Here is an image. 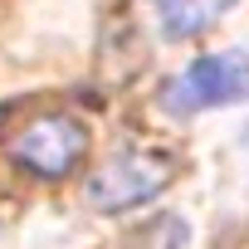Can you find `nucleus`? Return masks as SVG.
I'll return each mask as SVG.
<instances>
[{"mask_svg":"<svg viewBox=\"0 0 249 249\" xmlns=\"http://www.w3.org/2000/svg\"><path fill=\"white\" fill-rule=\"evenodd\" d=\"M230 5H234V0H157V10H161V30H166L171 39H191V35L210 30Z\"/></svg>","mask_w":249,"mask_h":249,"instance_id":"20e7f679","label":"nucleus"},{"mask_svg":"<svg viewBox=\"0 0 249 249\" xmlns=\"http://www.w3.org/2000/svg\"><path fill=\"white\" fill-rule=\"evenodd\" d=\"M249 98V59L244 54H205L196 59L181 78L166 83V107L171 112H200V107H230Z\"/></svg>","mask_w":249,"mask_h":249,"instance_id":"f03ea898","label":"nucleus"},{"mask_svg":"<svg viewBox=\"0 0 249 249\" xmlns=\"http://www.w3.org/2000/svg\"><path fill=\"white\" fill-rule=\"evenodd\" d=\"M83 157H88V132H83V122L69 117V112H44V117H35L30 127L15 137V161L25 171H35L39 181L69 176Z\"/></svg>","mask_w":249,"mask_h":249,"instance_id":"7ed1b4c3","label":"nucleus"},{"mask_svg":"<svg viewBox=\"0 0 249 249\" xmlns=\"http://www.w3.org/2000/svg\"><path fill=\"white\" fill-rule=\"evenodd\" d=\"M171 157L161 152H117L112 161H103L88 181V205L98 210H132L142 200H152L157 191L171 186Z\"/></svg>","mask_w":249,"mask_h":249,"instance_id":"f257e3e1","label":"nucleus"}]
</instances>
